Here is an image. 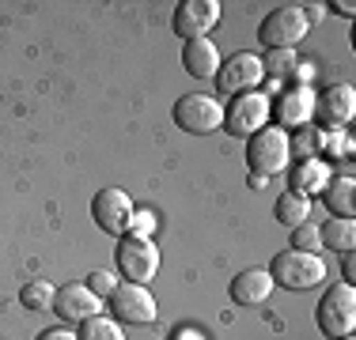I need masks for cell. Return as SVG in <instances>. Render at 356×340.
I'll use <instances>...</instances> for the list:
<instances>
[{
    "mask_svg": "<svg viewBox=\"0 0 356 340\" xmlns=\"http://www.w3.org/2000/svg\"><path fill=\"white\" fill-rule=\"evenodd\" d=\"M318 159H353V136L345 133V129L322 133V144H318Z\"/></svg>",
    "mask_w": 356,
    "mask_h": 340,
    "instance_id": "cell-24",
    "label": "cell"
},
{
    "mask_svg": "<svg viewBox=\"0 0 356 340\" xmlns=\"http://www.w3.org/2000/svg\"><path fill=\"white\" fill-rule=\"evenodd\" d=\"M156 227H159V219H156V212H152V208H133L129 235H137V238H152V235H156Z\"/></svg>",
    "mask_w": 356,
    "mask_h": 340,
    "instance_id": "cell-27",
    "label": "cell"
},
{
    "mask_svg": "<svg viewBox=\"0 0 356 340\" xmlns=\"http://www.w3.org/2000/svg\"><path fill=\"white\" fill-rule=\"evenodd\" d=\"M288 80H292V87H311V80H315V65H311V61H300Z\"/></svg>",
    "mask_w": 356,
    "mask_h": 340,
    "instance_id": "cell-29",
    "label": "cell"
},
{
    "mask_svg": "<svg viewBox=\"0 0 356 340\" xmlns=\"http://www.w3.org/2000/svg\"><path fill=\"white\" fill-rule=\"evenodd\" d=\"M334 12H337V15H345V19H353V15H356V4H353V0H337Z\"/></svg>",
    "mask_w": 356,
    "mask_h": 340,
    "instance_id": "cell-34",
    "label": "cell"
},
{
    "mask_svg": "<svg viewBox=\"0 0 356 340\" xmlns=\"http://www.w3.org/2000/svg\"><path fill=\"white\" fill-rule=\"evenodd\" d=\"M182 68L193 80H213L220 72V49L209 38H193L182 46Z\"/></svg>",
    "mask_w": 356,
    "mask_h": 340,
    "instance_id": "cell-17",
    "label": "cell"
},
{
    "mask_svg": "<svg viewBox=\"0 0 356 340\" xmlns=\"http://www.w3.org/2000/svg\"><path fill=\"white\" fill-rule=\"evenodd\" d=\"M341 340H353V337H341Z\"/></svg>",
    "mask_w": 356,
    "mask_h": 340,
    "instance_id": "cell-35",
    "label": "cell"
},
{
    "mask_svg": "<svg viewBox=\"0 0 356 340\" xmlns=\"http://www.w3.org/2000/svg\"><path fill=\"white\" fill-rule=\"evenodd\" d=\"M269 276H273L277 287H288V291H307V287H318L326 280V261L318 253H303V250H281L269 265Z\"/></svg>",
    "mask_w": 356,
    "mask_h": 340,
    "instance_id": "cell-2",
    "label": "cell"
},
{
    "mask_svg": "<svg viewBox=\"0 0 356 340\" xmlns=\"http://www.w3.org/2000/svg\"><path fill=\"white\" fill-rule=\"evenodd\" d=\"M220 12H224L220 0H182V4L175 8L171 27H175L178 38H186V42L205 38V34L220 23Z\"/></svg>",
    "mask_w": 356,
    "mask_h": 340,
    "instance_id": "cell-12",
    "label": "cell"
},
{
    "mask_svg": "<svg viewBox=\"0 0 356 340\" xmlns=\"http://www.w3.org/2000/svg\"><path fill=\"white\" fill-rule=\"evenodd\" d=\"M110 310L118 314L122 325H148V321H156L159 306L144 284H118L110 295Z\"/></svg>",
    "mask_w": 356,
    "mask_h": 340,
    "instance_id": "cell-11",
    "label": "cell"
},
{
    "mask_svg": "<svg viewBox=\"0 0 356 340\" xmlns=\"http://www.w3.org/2000/svg\"><path fill=\"white\" fill-rule=\"evenodd\" d=\"M118 272H122L129 284H144L148 287L159 272V250L152 238H137V235H125L118 238V250H114Z\"/></svg>",
    "mask_w": 356,
    "mask_h": 340,
    "instance_id": "cell-5",
    "label": "cell"
},
{
    "mask_svg": "<svg viewBox=\"0 0 356 340\" xmlns=\"http://www.w3.org/2000/svg\"><path fill=\"white\" fill-rule=\"evenodd\" d=\"M269 125V95L266 91H243L224 110V129L232 136H254Z\"/></svg>",
    "mask_w": 356,
    "mask_h": 340,
    "instance_id": "cell-7",
    "label": "cell"
},
{
    "mask_svg": "<svg viewBox=\"0 0 356 340\" xmlns=\"http://www.w3.org/2000/svg\"><path fill=\"white\" fill-rule=\"evenodd\" d=\"M76 340H125V333H122V321L95 314V318L80 321V333H76Z\"/></svg>",
    "mask_w": 356,
    "mask_h": 340,
    "instance_id": "cell-23",
    "label": "cell"
},
{
    "mask_svg": "<svg viewBox=\"0 0 356 340\" xmlns=\"http://www.w3.org/2000/svg\"><path fill=\"white\" fill-rule=\"evenodd\" d=\"M303 19H307V23L326 19V4H303Z\"/></svg>",
    "mask_w": 356,
    "mask_h": 340,
    "instance_id": "cell-33",
    "label": "cell"
},
{
    "mask_svg": "<svg viewBox=\"0 0 356 340\" xmlns=\"http://www.w3.org/2000/svg\"><path fill=\"white\" fill-rule=\"evenodd\" d=\"M269 117L288 133L315 121V87H284L281 95L269 99Z\"/></svg>",
    "mask_w": 356,
    "mask_h": 340,
    "instance_id": "cell-10",
    "label": "cell"
},
{
    "mask_svg": "<svg viewBox=\"0 0 356 340\" xmlns=\"http://www.w3.org/2000/svg\"><path fill=\"white\" fill-rule=\"evenodd\" d=\"M175 125L193 136H209L216 129H224V106L213 99V95H201V91H193V95H182L175 102Z\"/></svg>",
    "mask_w": 356,
    "mask_h": 340,
    "instance_id": "cell-6",
    "label": "cell"
},
{
    "mask_svg": "<svg viewBox=\"0 0 356 340\" xmlns=\"http://www.w3.org/2000/svg\"><path fill=\"white\" fill-rule=\"evenodd\" d=\"M296 65H300L296 49H269V53L261 57V72H266V80H269V95H273L277 83H284L288 76L296 72Z\"/></svg>",
    "mask_w": 356,
    "mask_h": 340,
    "instance_id": "cell-20",
    "label": "cell"
},
{
    "mask_svg": "<svg viewBox=\"0 0 356 340\" xmlns=\"http://www.w3.org/2000/svg\"><path fill=\"white\" fill-rule=\"evenodd\" d=\"M334 178L326 159L311 155V159H300L292 170H288V193H300V197H311V193H322Z\"/></svg>",
    "mask_w": 356,
    "mask_h": 340,
    "instance_id": "cell-15",
    "label": "cell"
},
{
    "mask_svg": "<svg viewBox=\"0 0 356 340\" xmlns=\"http://www.w3.org/2000/svg\"><path fill=\"white\" fill-rule=\"evenodd\" d=\"M88 287L99 295V299H110V295H114V287H118V280H114V272H106V269H95V272L88 276Z\"/></svg>",
    "mask_w": 356,
    "mask_h": 340,
    "instance_id": "cell-28",
    "label": "cell"
},
{
    "mask_svg": "<svg viewBox=\"0 0 356 340\" xmlns=\"http://www.w3.org/2000/svg\"><path fill=\"white\" fill-rule=\"evenodd\" d=\"M311 23L303 19V8L300 4H284V8H273V12L261 19L258 27V42L266 49H296L303 38H307Z\"/></svg>",
    "mask_w": 356,
    "mask_h": 340,
    "instance_id": "cell-4",
    "label": "cell"
},
{
    "mask_svg": "<svg viewBox=\"0 0 356 340\" xmlns=\"http://www.w3.org/2000/svg\"><path fill=\"white\" fill-rule=\"evenodd\" d=\"M315 321H318L322 337H330V340L353 337V329H356V287L353 284L326 287V295L318 299Z\"/></svg>",
    "mask_w": 356,
    "mask_h": 340,
    "instance_id": "cell-3",
    "label": "cell"
},
{
    "mask_svg": "<svg viewBox=\"0 0 356 340\" xmlns=\"http://www.w3.org/2000/svg\"><path fill=\"white\" fill-rule=\"evenodd\" d=\"M261 80H266V72H261L258 53H235V57H227V61H220V72H216V87L224 91V95L258 91Z\"/></svg>",
    "mask_w": 356,
    "mask_h": 340,
    "instance_id": "cell-13",
    "label": "cell"
},
{
    "mask_svg": "<svg viewBox=\"0 0 356 340\" xmlns=\"http://www.w3.org/2000/svg\"><path fill=\"white\" fill-rule=\"evenodd\" d=\"M318 242H322V250L353 253V246H356V223H353V219H330L326 227H318Z\"/></svg>",
    "mask_w": 356,
    "mask_h": 340,
    "instance_id": "cell-19",
    "label": "cell"
},
{
    "mask_svg": "<svg viewBox=\"0 0 356 340\" xmlns=\"http://www.w3.org/2000/svg\"><path fill=\"white\" fill-rule=\"evenodd\" d=\"M277 219L284 227H300L311 219V197H300V193H281L277 197Z\"/></svg>",
    "mask_w": 356,
    "mask_h": 340,
    "instance_id": "cell-22",
    "label": "cell"
},
{
    "mask_svg": "<svg viewBox=\"0 0 356 340\" xmlns=\"http://www.w3.org/2000/svg\"><path fill=\"white\" fill-rule=\"evenodd\" d=\"M167 340H205V333H201V329H193V325H175Z\"/></svg>",
    "mask_w": 356,
    "mask_h": 340,
    "instance_id": "cell-30",
    "label": "cell"
},
{
    "mask_svg": "<svg viewBox=\"0 0 356 340\" xmlns=\"http://www.w3.org/2000/svg\"><path fill=\"white\" fill-rule=\"evenodd\" d=\"M341 276H345V284H353V280H356V257H353V253H341Z\"/></svg>",
    "mask_w": 356,
    "mask_h": 340,
    "instance_id": "cell-32",
    "label": "cell"
},
{
    "mask_svg": "<svg viewBox=\"0 0 356 340\" xmlns=\"http://www.w3.org/2000/svg\"><path fill=\"white\" fill-rule=\"evenodd\" d=\"M91 219L99 223V231L114 235V238H125L129 235V219H133V201L125 189L118 185H106L91 197Z\"/></svg>",
    "mask_w": 356,
    "mask_h": 340,
    "instance_id": "cell-8",
    "label": "cell"
},
{
    "mask_svg": "<svg viewBox=\"0 0 356 340\" xmlns=\"http://www.w3.org/2000/svg\"><path fill=\"white\" fill-rule=\"evenodd\" d=\"M273 276H269V269H247V272H239V276L232 280V303H239V306H261L273 295Z\"/></svg>",
    "mask_w": 356,
    "mask_h": 340,
    "instance_id": "cell-16",
    "label": "cell"
},
{
    "mask_svg": "<svg viewBox=\"0 0 356 340\" xmlns=\"http://www.w3.org/2000/svg\"><path fill=\"white\" fill-rule=\"evenodd\" d=\"M54 314L61 321H69V325H80V321L103 314V299H99L88 284H65V287H57Z\"/></svg>",
    "mask_w": 356,
    "mask_h": 340,
    "instance_id": "cell-14",
    "label": "cell"
},
{
    "mask_svg": "<svg viewBox=\"0 0 356 340\" xmlns=\"http://www.w3.org/2000/svg\"><path fill=\"white\" fill-rule=\"evenodd\" d=\"M356 114V91L353 83H330L326 91H315V121L322 125V133L345 129Z\"/></svg>",
    "mask_w": 356,
    "mask_h": 340,
    "instance_id": "cell-9",
    "label": "cell"
},
{
    "mask_svg": "<svg viewBox=\"0 0 356 340\" xmlns=\"http://www.w3.org/2000/svg\"><path fill=\"white\" fill-rule=\"evenodd\" d=\"M288 159H292V140L281 125H266L254 136H247V167L250 174H261V178H273L288 170Z\"/></svg>",
    "mask_w": 356,
    "mask_h": 340,
    "instance_id": "cell-1",
    "label": "cell"
},
{
    "mask_svg": "<svg viewBox=\"0 0 356 340\" xmlns=\"http://www.w3.org/2000/svg\"><path fill=\"white\" fill-rule=\"evenodd\" d=\"M54 299H57V287L49 284V280H31L19 291V303L27 306L31 314H54Z\"/></svg>",
    "mask_w": 356,
    "mask_h": 340,
    "instance_id": "cell-21",
    "label": "cell"
},
{
    "mask_svg": "<svg viewBox=\"0 0 356 340\" xmlns=\"http://www.w3.org/2000/svg\"><path fill=\"white\" fill-rule=\"evenodd\" d=\"M38 340H76V329L57 325V329H46V333H38Z\"/></svg>",
    "mask_w": 356,
    "mask_h": 340,
    "instance_id": "cell-31",
    "label": "cell"
},
{
    "mask_svg": "<svg viewBox=\"0 0 356 340\" xmlns=\"http://www.w3.org/2000/svg\"><path fill=\"white\" fill-rule=\"evenodd\" d=\"M322 201H326V208H330L334 219H353L356 216V182H353V174L330 178V185L322 189Z\"/></svg>",
    "mask_w": 356,
    "mask_h": 340,
    "instance_id": "cell-18",
    "label": "cell"
},
{
    "mask_svg": "<svg viewBox=\"0 0 356 340\" xmlns=\"http://www.w3.org/2000/svg\"><path fill=\"white\" fill-rule=\"evenodd\" d=\"M292 250H303V253H318L322 250V242H318V227L311 223H300V227H292Z\"/></svg>",
    "mask_w": 356,
    "mask_h": 340,
    "instance_id": "cell-26",
    "label": "cell"
},
{
    "mask_svg": "<svg viewBox=\"0 0 356 340\" xmlns=\"http://www.w3.org/2000/svg\"><path fill=\"white\" fill-rule=\"evenodd\" d=\"M292 140V155H300V159H311V155H318V144H322V129H311V125H303L296 136H288Z\"/></svg>",
    "mask_w": 356,
    "mask_h": 340,
    "instance_id": "cell-25",
    "label": "cell"
}]
</instances>
